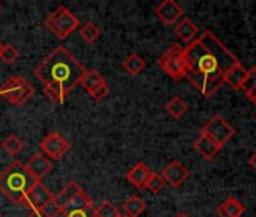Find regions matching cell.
<instances>
[{
	"label": "cell",
	"mask_w": 256,
	"mask_h": 217,
	"mask_svg": "<svg viewBox=\"0 0 256 217\" xmlns=\"http://www.w3.org/2000/svg\"><path fill=\"white\" fill-rule=\"evenodd\" d=\"M186 77L205 98L216 94L224 84L226 72L241 64L211 30H205L186 47Z\"/></svg>",
	"instance_id": "cell-1"
},
{
	"label": "cell",
	"mask_w": 256,
	"mask_h": 217,
	"mask_svg": "<svg viewBox=\"0 0 256 217\" xmlns=\"http://www.w3.org/2000/svg\"><path fill=\"white\" fill-rule=\"evenodd\" d=\"M86 68L68 52L65 47L54 48L36 68L35 77L42 83H60L70 94L76 86H78Z\"/></svg>",
	"instance_id": "cell-2"
},
{
	"label": "cell",
	"mask_w": 256,
	"mask_h": 217,
	"mask_svg": "<svg viewBox=\"0 0 256 217\" xmlns=\"http://www.w3.org/2000/svg\"><path fill=\"white\" fill-rule=\"evenodd\" d=\"M36 181L29 175L26 164L14 162L5 172L0 174V192L16 204H23L28 190Z\"/></svg>",
	"instance_id": "cell-3"
},
{
	"label": "cell",
	"mask_w": 256,
	"mask_h": 217,
	"mask_svg": "<svg viewBox=\"0 0 256 217\" xmlns=\"http://www.w3.org/2000/svg\"><path fill=\"white\" fill-rule=\"evenodd\" d=\"M78 18L65 6L56 8L46 20L47 29L58 38V40H65L68 38L78 26Z\"/></svg>",
	"instance_id": "cell-4"
},
{
	"label": "cell",
	"mask_w": 256,
	"mask_h": 217,
	"mask_svg": "<svg viewBox=\"0 0 256 217\" xmlns=\"http://www.w3.org/2000/svg\"><path fill=\"white\" fill-rule=\"evenodd\" d=\"M158 66L174 80H181L186 77L187 71V58H186V48L180 44H174L160 59Z\"/></svg>",
	"instance_id": "cell-5"
},
{
	"label": "cell",
	"mask_w": 256,
	"mask_h": 217,
	"mask_svg": "<svg viewBox=\"0 0 256 217\" xmlns=\"http://www.w3.org/2000/svg\"><path fill=\"white\" fill-rule=\"evenodd\" d=\"M34 86L23 77H11L0 88V95H4L14 106L28 102L34 96Z\"/></svg>",
	"instance_id": "cell-6"
},
{
	"label": "cell",
	"mask_w": 256,
	"mask_h": 217,
	"mask_svg": "<svg viewBox=\"0 0 256 217\" xmlns=\"http://www.w3.org/2000/svg\"><path fill=\"white\" fill-rule=\"evenodd\" d=\"M200 133L206 134V136L211 138L220 148H223V146L234 138L235 130H234L232 126H230L228 121H224L222 116L214 115V116L204 126V128H202Z\"/></svg>",
	"instance_id": "cell-7"
},
{
	"label": "cell",
	"mask_w": 256,
	"mask_h": 217,
	"mask_svg": "<svg viewBox=\"0 0 256 217\" xmlns=\"http://www.w3.org/2000/svg\"><path fill=\"white\" fill-rule=\"evenodd\" d=\"M53 198H54V194L41 181H36L28 190V193L24 196V200H23V205L34 210V212H40L44 208V205L47 202H50Z\"/></svg>",
	"instance_id": "cell-8"
},
{
	"label": "cell",
	"mask_w": 256,
	"mask_h": 217,
	"mask_svg": "<svg viewBox=\"0 0 256 217\" xmlns=\"http://www.w3.org/2000/svg\"><path fill=\"white\" fill-rule=\"evenodd\" d=\"M41 150L42 152L50 157L52 160H60L71 148L70 142L59 133H50L47 134L42 142H41Z\"/></svg>",
	"instance_id": "cell-9"
},
{
	"label": "cell",
	"mask_w": 256,
	"mask_h": 217,
	"mask_svg": "<svg viewBox=\"0 0 256 217\" xmlns=\"http://www.w3.org/2000/svg\"><path fill=\"white\" fill-rule=\"evenodd\" d=\"M154 12L163 24L170 26V24H175L182 17L184 10L181 5L175 2V0H164L158 6H156Z\"/></svg>",
	"instance_id": "cell-10"
},
{
	"label": "cell",
	"mask_w": 256,
	"mask_h": 217,
	"mask_svg": "<svg viewBox=\"0 0 256 217\" xmlns=\"http://www.w3.org/2000/svg\"><path fill=\"white\" fill-rule=\"evenodd\" d=\"M190 172L188 169L180 162V160H174L170 162L164 169H163V180L166 184H169L170 187H180L184 184V181L188 178Z\"/></svg>",
	"instance_id": "cell-11"
},
{
	"label": "cell",
	"mask_w": 256,
	"mask_h": 217,
	"mask_svg": "<svg viewBox=\"0 0 256 217\" xmlns=\"http://www.w3.org/2000/svg\"><path fill=\"white\" fill-rule=\"evenodd\" d=\"M26 169L35 181H41L46 175H48L52 172L53 164H52L50 158H47L44 154H35L26 163Z\"/></svg>",
	"instance_id": "cell-12"
},
{
	"label": "cell",
	"mask_w": 256,
	"mask_h": 217,
	"mask_svg": "<svg viewBox=\"0 0 256 217\" xmlns=\"http://www.w3.org/2000/svg\"><path fill=\"white\" fill-rule=\"evenodd\" d=\"M151 174H152V170H151L145 163L139 162V163H136L130 170H128L126 180H128V182H130L132 186H134L136 188L144 190V188L146 187V182H148Z\"/></svg>",
	"instance_id": "cell-13"
},
{
	"label": "cell",
	"mask_w": 256,
	"mask_h": 217,
	"mask_svg": "<svg viewBox=\"0 0 256 217\" xmlns=\"http://www.w3.org/2000/svg\"><path fill=\"white\" fill-rule=\"evenodd\" d=\"M193 146H194V150L199 152V156H200L202 158H205V160H212V158L218 154V151L222 150L211 138H208V136L204 134V133L199 134V138L194 140Z\"/></svg>",
	"instance_id": "cell-14"
},
{
	"label": "cell",
	"mask_w": 256,
	"mask_h": 217,
	"mask_svg": "<svg viewBox=\"0 0 256 217\" xmlns=\"http://www.w3.org/2000/svg\"><path fill=\"white\" fill-rule=\"evenodd\" d=\"M198 34H199V29H198V26H196L190 18H182V20L175 26V35H176L182 42H186L187 46L192 44V42L198 38Z\"/></svg>",
	"instance_id": "cell-15"
},
{
	"label": "cell",
	"mask_w": 256,
	"mask_h": 217,
	"mask_svg": "<svg viewBox=\"0 0 256 217\" xmlns=\"http://www.w3.org/2000/svg\"><path fill=\"white\" fill-rule=\"evenodd\" d=\"M218 217H241L244 214V205L234 196L228 198L217 206Z\"/></svg>",
	"instance_id": "cell-16"
},
{
	"label": "cell",
	"mask_w": 256,
	"mask_h": 217,
	"mask_svg": "<svg viewBox=\"0 0 256 217\" xmlns=\"http://www.w3.org/2000/svg\"><path fill=\"white\" fill-rule=\"evenodd\" d=\"M246 72H247V70L242 66V64H238V65H235L234 68H230L226 72L224 83L229 84L230 89L238 90V89H241V84H242V82L246 78Z\"/></svg>",
	"instance_id": "cell-17"
},
{
	"label": "cell",
	"mask_w": 256,
	"mask_h": 217,
	"mask_svg": "<svg viewBox=\"0 0 256 217\" xmlns=\"http://www.w3.org/2000/svg\"><path fill=\"white\" fill-rule=\"evenodd\" d=\"M145 60L139 56V54H136V53H133V54H130V56H126L125 58V60H124V64H122V68L130 74L132 77H138L144 70H145Z\"/></svg>",
	"instance_id": "cell-18"
},
{
	"label": "cell",
	"mask_w": 256,
	"mask_h": 217,
	"mask_svg": "<svg viewBox=\"0 0 256 217\" xmlns=\"http://www.w3.org/2000/svg\"><path fill=\"white\" fill-rule=\"evenodd\" d=\"M106 80L102 78V76L96 71V70H86V72L83 74V77H82V80H80V86L86 90V92H92L94 89H96L100 84H102Z\"/></svg>",
	"instance_id": "cell-19"
},
{
	"label": "cell",
	"mask_w": 256,
	"mask_h": 217,
	"mask_svg": "<svg viewBox=\"0 0 256 217\" xmlns=\"http://www.w3.org/2000/svg\"><path fill=\"white\" fill-rule=\"evenodd\" d=\"M80 192H82V187H80L77 182L71 181V182H68V184L62 188L60 193L54 194V200L59 204V206H60V210H62V206H65V205H66L71 199H74Z\"/></svg>",
	"instance_id": "cell-20"
},
{
	"label": "cell",
	"mask_w": 256,
	"mask_h": 217,
	"mask_svg": "<svg viewBox=\"0 0 256 217\" xmlns=\"http://www.w3.org/2000/svg\"><path fill=\"white\" fill-rule=\"evenodd\" d=\"M145 208L146 204L139 196H130L124 202V210L126 212V217H139L145 211Z\"/></svg>",
	"instance_id": "cell-21"
},
{
	"label": "cell",
	"mask_w": 256,
	"mask_h": 217,
	"mask_svg": "<svg viewBox=\"0 0 256 217\" xmlns=\"http://www.w3.org/2000/svg\"><path fill=\"white\" fill-rule=\"evenodd\" d=\"M166 110H168V114H169L172 118L181 120V118L187 114L188 106H187V102H186L181 96H174V98L166 104Z\"/></svg>",
	"instance_id": "cell-22"
},
{
	"label": "cell",
	"mask_w": 256,
	"mask_h": 217,
	"mask_svg": "<svg viewBox=\"0 0 256 217\" xmlns=\"http://www.w3.org/2000/svg\"><path fill=\"white\" fill-rule=\"evenodd\" d=\"M44 92H46V95L52 101H56L59 104H64L65 102V96L68 95V92L65 90V88L60 83H54V82L44 84Z\"/></svg>",
	"instance_id": "cell-23"
},
{
	"label": "cell",
	"mask_w": 256,
	"mask_h": 217,
	"mask_svg": "<svg viewBox=\"0 0 256 217\" xmlns=\"http://www.w3.org/2000/svg\"><path fill=\"white\" fill-rule=\"evenodd\" d=\"M80 36L83 38V41H86L88 44H94L98 41V38L101 36V30L100 28H96L94 23H86L80 28Z\"/></svg>",
	"instance_id": "cell-24"
},
{
	"label": "cell",
	"mask_w": 256,
	"mask_h": 217,
	"mask_svg": "<svg viewBox=\"0 0 256 217\" xmlns=\"http://www.w3.org/2000/svg\"><path fill=\"white\" fill-rule=\"evenodd\" d=\"M2 146H4V150H5L8 154H11V156H17V154L23 150L24 142H23L18 136H16V134H10V136L4 140Z\"/></svg>",
	"instance_id": "cell-25"
},
{
	"label": "cell",
	"mask_w": 256,
	"mask_h": 217,
	"mask_svg": "<svg viewBox=\"0 0 256 217\" xmlns=\"http://www.w3.org/2000/svg\"><path fill=\"white\" fill-rule=\"evenodd\" d=\"M56 217H96V206L92 204L89 206L71 211H60Z\"/></svg>",
	"instance_id": "cell-26"
},
{
	"label": "cell",
	"mask_w": 256,
	"mask_h": 217,
	"mask_svg": "<svg viewBox=\"0 0 256 217\" xmlns=\"http://www.w3.org/2000/svg\"><path fill=\"white\" fill-rule=\"evenodd\" d=\"M122 214L119 210L108 200H104L101 205L96 206V217H120Z\"/></svg>",
	"instance_id": "cell-27"
},
{
	"label": "cell",
	"mask_w": 256,
	"mask_h": 217,
	"mask_svg": "<svg viewBox=\"0 0 256 217\" xmlns=\"http://www.w3.org/2000/svg\"><path fill=\"white\" fill-rule=\"evenodd\" d=\"M164 186H166V182H164L163 176L160 174H154L152 172L151 176H150V180H148V182H146V187L145 188L151 190L152 193H158V192L163 190Z\"/></svg>",
	"instance_id": "cell-28"
},
{
	"label": "cell",
	"mask_w": 256,
	"mask_h": 217,
	"mask_svg": "<svg viewBox=\"0 0 256 217\" xmlns=\"http://www.w3.org/2000/svg\"><path fill=\"white\" fill-rule=\"evenodd\" d=\"M18 56H20L18 50L14 46L6 44L4 47V52H2V56H0V59H2V62H5L6 65H11V64H14L18 59Z\"/></svg>",
	"instance_id": "cell-29"
},
{
	"label": "cell",
	"mask_w": 256,
	"mask_h": 217,
	"mask_svg": "<svg viewBox=\"0 0 256 217\" xmlns=\"http://www.w3.org/2000/svg\"><path fill=\"white\" fill-rule=\"evenodd\" d=\"M60 211H62V210H60L59 204H58V202L54 200V198H53L50 202H47V204L44 205V208L40 211V214H41L42 217H56Z\"/></svg>",
	"instance_id": "cell-30"
},
{
	"label": "cell",
	"mask_w": 256,
	"mask_h": 217,
	"mask_svg": "<svg viewBox=\"0 0 256 217\" xmlns=\"http://www.w3.org/2000/svg\"><path fill=\"white\" fill-rule=\"evenodd\" d=\"M253 88H256V66H252L250 70H247L246 78L241 84V89H244V92H247Z\"/></svg>",
	"instance_id": "cell-31"
},
{
	"label": "cell",
	"mask_w": 256,
	"mask_h": 217,
	"mask_svg": "<svg viewBox=\"0 0 256 217\" xmlns=\"http://www.w3.org/2000/svg\"><path fill=\"white\" fill-rule=\"evenodd\" d=\"M89 95H90L96 102L102 101V100L108 95V86H107V83L104 82V83H102V84H100L96 89H94Z\"/></svg>",
	"instance_id": "cell-32"
},
{
	"label": "cell",
	"mask_w": 256,
	"mask_h": 217,
	"mask_svg": "<svg viewBox=\"0 0 256 217\" xmlns=\"http://www.w3.org/2000/svg\"><path fill=\"white\" fill-rule=\"evenodd\" d=\"M246 96L248 98V101H252L253 104H256V88L247 90V92H246Z\"/></svg>",
	"instance_id": "cell-33"
},
{
	"label": "cell",
	"mask_w": 256,
	"mask_h": 217,
	"mask_svg": "<svg viewBox=\"0 0 256 217\" xmlns=\"http://www.w3.org/2000/svg\"><path fill=\"white\" fill-rule=\"evenodd\" d=\"M248 164L256 170V152H253V154H252V157L248 158Z\"/></svg>",
	"instance_id": "cell-34"
},
{
	"label": "cell",
	"mask_w": 256,
	"mask_h": 217,
	"mask_svg": "<svg viewBox=\"0 0 256 217\" xmlns=\"http://www.w3.org/2000/svg\"><path fill=\"white\" fill-rule=\"evenodd\" d=\"M4 47H5V44L0 41V56H2V52H4Z\"/></svg>",
	"instance_id": "cell-35"
},
{
	"label": "cell",
	"mask_w": 256,
	"mask_h": 217,
	"mask_svg": "<svg viewBox=\"0 0 256 217\" xmlns=\"http://www.w3.org/2000/svg\"><path fill=\"white\" fill-rule=\"evenodd\" d=\"M175 217H188V216H187L186 212H178V214H176Z\"/></svg>",
	"instance_id": "cell-36"
},
{
	"label": "cell",
	"mask_w": 256,
	"mask_h": 217,
	"mask_svg": "<svg viewBox=\"0 0 256 217\" xmlns=\"http://www.w3.org/2000/svg\"><path fill=\"white\" fill-rule=\"evenodd\" d=\"M29 217H42V216H41L40 212H34V214H30Z\"/></svg>",
	"instance_id": "cell-37"
},
{
	"label": "cell",
	"mask_w": 256,
	"mask_h": 217,
	"mask_svg": "<svg viewBox=\"0 0 256 217\" xmlns=\"http://www.w3.org/2000/svg\"><path fill=\"white\" fill-rule=\"evenodd\" d=\"M0 11H2V5H0Z\"/></svg>",
	"instance_id": "cell-38"
},
{
	"label": "cell",
	"mask_w": 256,
	"mask_h": 217,
	"mask_svg": "<svg viewBox=\"0 0 256 217\" xmlns=\"http://www.w3.org/2000/svg\"><path fill=\"white\" fill-rule=\"evenodd\" d=\"M120 217H126V216H120Z\"/></svg>",
	"instance_id": "cell-39"
},
{
	"label": "cell",
	"mask_w": 256,
	"mask_h": 217,
	"mask_svg": "<svg viewBox=\"0 0 256 217\" xmlns=\"http://www.w3.org/2000/svg\"><path fill=\"white\" fill-rule=\"evenodd\" d=\"M254 116H256V115H254Z\"/></svg>",
	"instance_id": "cell-40"
}]
</instances>
